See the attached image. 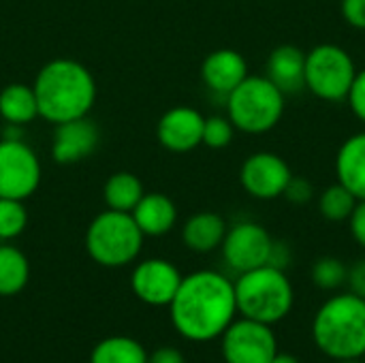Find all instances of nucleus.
Wrapping results in <instances>:
<instances>
[{"label": "nucleus", "instance_id": "f257e3e1", "mask_svg": "<svg viewBox=\"0 0 365 363\" xmlns=\"http://www.w3.org/2000/svg\"><path fill=\"white\" fill-rule=\"evenodd\" d=\"M169 312L182 338L190 342H212L235 321V287L218 272H195L182 278L169 304Z\"/></svg>", "mask_w": 365, "mask_h": 363}, {"label": "nucleus", "instance_id": "f03ea898", "mask_svg": "<svg viewBox=\"0 0 365 363\" xmlns=\"http://www.w3.org/2000/svg\"><path fill=\"white\" fill-rule=\"evenodd\" d=\"M38 118L62 124L90 113L96 101V81L92 73L77 60L56 58L47 62L34 83Z\"/></svg>", "mask_w": 365, "mask_h": 363}, {"label": "nucleus", "instance_id": "7ed1b4c3", "mask_svg": "<svg viewBox=\"0 0 365 363\" xmlns=\"http://www.w3.org/2000/svg\"><path fill=\"white\" fill-rule=\"evenodd\" d=\"M314 344L329 359H361L365 355V300L340 293L327 300L312 323Z\"/></svg>", "mask_w": 365, "mask_h": 363}, {"label": "nucleus", "instance_id": "20e7f679", "mask_svg": "<svg viewBox=\"0 0 365 363\" xmlns=\"http://www.w3.org/2000/svg\"><path fill=\"white\" fill-rule=\"evenodd\" d=\"M233 287L237 312L265 325H276L287 319L295 302L291 280L282 270L272 265L240 274Z\"/></svg>", "mask_w": 365, "mask_h": 363}, {"label": "nucleus", "instance_id": "39448f33", "mask_svg": "<svg viewBox=\"0 0 365 363\" xmlns=\"http://www.w3.org/2000/svg\"><path fill=\"white\" fill-rule=\"evenodd\" d=\"M143 237L128 212L105 210L88 225L86 250L103 267H124L139 257Z\"/></svg>", "mask_w": 365, "mask_h": 363}, {"label": "nucleus", "instance_id": "423d86ee", "mask_svg": "<svg viewBox=\"0 0 365 363\" xmlns=\"http://www.w3.org/2000/svg\"><path fill=\"white\" fill-rule=\"evenodd\" d=\"M229 120L244 133H265L278 124L284 111V94L267 79L248 75L227 94Z\"/></svg>", "mask_w": 365, "mask_h": 363}, {"label": "nucleus", "instance_id": "0eeeda50", "mask_svg": "<svg viewBox=\"0 0 365 363\" xmlns=\"http://www.w3.org/2000/svg\"><path fill=\"white\" fill-rule=\"evenodd\" d=\"M355 75L353 58L338 45H319L306 56V88L319 98H346Z\"/></svg>", "mask_w": 365, "mask_h": 363}, {"label": "nucleus", "instance_id": "6e6552de", "mask_svg": "<svg viewBox=\"0 0 365 363\" xmlns=\"http://www.w3.org/2000/svg\"><path fill=\"white\" fill-rule=\"evenodd\" d=\"M41 160L21 139H0V197L28 199L41 184Z\"/></svg>", "mask_w": 365, "mask_h": 363}, {"label": "nucleus", "instance_id": "1a4fd4ad", "mask_svg": "<svg viewBox=\"0 0 365 363\" xmlns=\"http://www.w3.org/2000/svg\"><path fill=\"white\" fill-rule=\"evenodd\" d=\"M225 363H269L278 353V340L272 325L235 319L220 336Z\"/></svg>", "mask_w": 365, "mask_h": 363}, {"label": "nucleus", "instance_id": "9d476101", "mask_svg": "<svg viewBox=\"0 0 365 363\" xmlns=\"http://www.w3.org/2000/svg\"><path fill=\"white\" fill-rule=\"evenodd\" d=\"M274 240L257 223H240L227 231L222 240V257L227 265L237 272H250L261 265H267Z\"/></svg>", "mask_w": 365, "mask_h": 363}, {"label": "nucleus", "instance_id": "9b49d317", "mask_svg": "<svg viewBox=\"0 0 365 363\" xmlns=\"http://www.w3.org/2000/svg\"><path fill=\"white\" fill-rule=\"evenodd\" d=\"M180 270L165 259H145L141 261L130 274V289L133 293L148 306H169L175 297L180 282Z\"/></svg>", "mask_w": 365, "mask_h": 363}, {"label": "nucleus", "instance_id": "f8f14e48", "mask_svg": "<svg viewBox=\"0 0 365 363\" xmlns=\"http://www.w3.org/2000/svg\"><path fill=\"white\" fill-rule=\"evenodd\" d=\"M291 178L289 165L272 152H257L248 156L240 173L242 186L257 199L280 197Z\"/></svg>", "mask_w": 365, "mask_h": 363}, {"label": "nucleus", "instance_id": "ddd939ff", "mask_svg": "<svg viewBox=\"0 0 365 363\" xmlns=\"http://www.w3.org/2000/svg\"><path fill=\"white\" fill-rule=\"evenodd\" d=\"M98 126L88 116L56 124L51 139V156L60 165H73L94 154L98 145Z\"/></svg>", "mask_w": 365, "mask_h": 363}, {"label": "nucleus", "instance_id": "4468645a", "mask_svg": "<svg viewBox=\"0 0 365 363\" xmlns=\"http://www.w3.org/2000/svg\"><path fill=\"white\" fill-rule=\"evenodd\" d=\"M205 118L186 105L171 107L163 113L156 126V135L163 148L171 152H190L203 141Z\"/></svg>", "mask_w": 365, "mask_h": 363}, {"label": "nucleus", "instance_id": "2eb2a0df", "mask_svg": "<svg viewBox=\"0 0 365 363\" xmlns=\"http://www.w3.org/2000/svg\"><path fill=\"white\" fill-rule=\"evenodd\" d=\"M201 77L210 90L227 96L248 77V64L235 49H216L203 60Z\"/></svg>", "mask_w": 365, "mask_h": 363}, {"label": "nucleus", "instance_id": "dca6fc26", "mask_svg": "<svg viewBox=\"0 0 365 363\" xmlns=\"http://www.w3.org/2000/svg\"><path fill=\"white\" fill-rule=\"evenodd\" d=\"M267 79L282 94H297L306 88V53L295 45H280L269 53Z\"/></svg>", "mask_w": 365, "mask_h": 363}, {"label": "nucleus", "instance_id": "f3484780", "mask_svg": "<svg viewBox=\"0 0 365 363\" xmlns=\"http://www.w3.org/2000/svg\"><path fill=\"white\" fill-rule=\"evenodd\" d=\"M130 216L135 218L143 235L160 237L173 229L178 220V208L163 193H145L141 201L135 205V210L130 212Z\"/></svg>", "mask_w": 365, "mask_h": 363}, {"label": "nucleus", "instance_id": "a211bd4d", "mask_svg": "<svg viewBox=\"0 0 365 363\" xmlns=\"http://www.w3.org/2000/svg\"><path fill=\"white\" fill-rule=\"evenodd\" d=\"M227 235V223L220 214L199 212L184 223L182 240L195 252H212L222 246Z\"/></svg>", "mask_w": 365, "mask_h": 363}, {"label": "nucleus", "instance_id": "6ab92c4d", "mask_svg": "<svg viewBox=\"0 0 365 363\" xmlns=\"http://www.w3.org/2000/svg\"><path fill=\"white\" fill-rule=\"evenodd\" d=\"M340 184H344L357 199H365V133L344 141L336 160Z\"/></svg>", "mask_w": 365, "mask_h": 363}, {"label": "nucleus", "instance_id": "aec40b11", "mask_svg": "<svg viewBox=\"0 0 365 363\" xmlns=\"http://www.w3.org/2000/svg\"><path fill=\"white\" fill-rule=\"evenodd\" d=\"M0 118L13 126H24L38 118L34 88L28 83H9L0 92Z\"/></svg>", "mask_w": 365, "mask_h": 363}, {"label": "nucleus", "instance_id": "412c9836", "mask_svg": "<svg viewBox=\"0 0 365 363\" xmlns=\"http://www.w3.org/2000/svg\"><path fill=\"white\" fill-rule=\"evenodd\" d=\"M28 280H30L28 257L11 244H0V297H13L21 293Z\"/></svg>", "mask_w": 365, "mask_h": 363}, {"label": "nucleus", "instance_id": "4be33fe9", "mask_svg": "<svg viewBox=\"0 0 365 363\" xmlns=\"http://www.w3.org/2000/svg\"><path fill=\"white\" fill-rule=\"evenodd\" d=\"M143 184L137 175L128 173V171H118L113 175H109V180L105 182L103 188V199L107 203V210H115V212H133L135 205L141 201L143 197Z\"/></svg>", "mask_w": 365, "mask_h": 363}, {"label": "nucleus", "instance_id": "5701e85b", "mask_svg": "<svg viewBox=\"0 0 365 363\" xmlns=\"http://www.w3.org/2000/svg\"><path fill=\"white\" fill-rule=\"evenodd\" d=\"M90 363H148V351L130 336H109L92 349Z\"/></svg>", "mask_w": 365, "mask_h": 363}, {"label": "nucleus", "instance_id": "b1692460", "mask_svg": "<svg viewBox=\"0 0 365 363\" xmlns=\"http://www.w3.org/2000/svg\"><path fill=\"white\" fill-rule=\"evenodd\" d=\"M355 205H357V197L344 184H334V186L325 188V193L321 195V201H319L321 214L331 223L346 220L353 214Z\"/></svg>", "mask_w": 365, "mask_h": 363}, {"label": "nucleus", "instance_id": "393cba45", "mask_svg": "<svg viewBox=\"0 0 365 363\" xmlns=\"http://www.w3.org/2000/svg\"><path fill=\"white\" fill-rule=\"evenodd\" d=\"M28 225V210L19 199L0 197V242L15 240Z\"/></svg>", "mask_w": 365, "mask_h": 363}, {"label": "nucleus", "instance_id": "a878e982", "mask_svg": "<svg viewBox=\"0 0 365 363\" xmlns=\"http://www.w3.org/2000/svg\"><path fill=\"white\" fill-rule=\"evenodd\" d=\"M312 282L323 291H338L349 282V267L336 257H323L312 265Z\"/></svg>", "mask_w": 365, "mask_h": 363}, {"label": "nucleus", "instance_id": "bb28decb", "mask_svg": "<svg viewBox=\"0 0 365 363\" xmlns=\"http://www.w3.org/2000/svg\"><path fill=\"white\" fill-rule=\"evenodd\" d=\"M233 124L229 118H222V116H212V118H205V124H203V141L207 148H214V150H220V148H227L231 141H233Z\"/></svg>", "mask_w": 365, "mask_h": 363}, {"label": "nucleus", "instance_id": "cd10ccee", "mask_svg": "<svg viewBox=\"0 0 365 363\" xmlns=\"http://www.w3.org/2000/svg\"><path fill=\"white\" fill-rule=\"evenodd\" d=\"M291 203H297V205H304L312 199L314 190H312V184L304 178H291L284 193H282Z\"/></svg>", "mask_w": 365, "mask_h": 363}, {"label": "nucleus", "instance_id": "c85d7f7f", "mask_svg": "<svg viewBox=\"0 0 365 363\" xmlns=\"http://www.w3.org/2000/svg\"><path fill=\"white\" fill-rule=\"evenodd\" d=\"M349 98H351L353 111L365 122V71L355 75V81H353V86H351Z\"/></svg>", "mask_w": 365, "mask_h": 363}, {"label": "nucleus", "instance_id": "c756f323", "mask_svg": "<svg viewBox=\"0 0 365 363\" xmlns=\"http://www.w3.org/2000/svg\"><path fill=\"white\" fill-rule=\"evenodd\" d=\"M342 15L351 26L365 30V0H342Z\"/></svg>", "mask_w": 365, "mask_h": 363}, {"label": "nucleus", "instance_id": "7c9ffc66", "mask_svg": "<svg viewBox=\"0 0 365 363\" xmlns=\"http://www.w3.org/2000/svg\"><path fill=\"white\" fill-rule=\"evenodd\" d=\"M351 218V233L353 237L359 242V246L365 248V199H359V203L355 205Z\"/></svg>", "mask_w": 365, "mask_h": 363}, {"label": "nucleus", "instance_id": "2f4dec72", "mask_svg": "<svg viewBox=\"0 0 365 363\" xmlns=\"http://www.w3.org/2000/svg\"><path fill=\"white\" fill-rule=\"evenodd\" d=\"M267 265L272 267H278V270H287L291 265V250L284 242H274L272 244V252H269V261Z\"/></svg>", "mask_w": 365, "mask_h": 363}, {"label": "nucleus", "instance_id": "473e14b6", "mask_svg": "<svg viewBox=\"0 0 365 363\" xmlns=\"http://www.w3.org/2000/svg\"><path fill=\"white\" fill-rule=\"evenodd\" d=\"M148 363H186L184 355L175 347H160L154 353H148Z\"/></svg>", "mask_w": 365, "mask_h": 363}, {"label": "nucleus", "instance_id": "72a5a7b5", "mask_svg": "<svg viewBox=\"0 0 365 363\" xmlns=\"http://www.w3.org/2000/svg\"><path fill=\"white\" fill-rule=\"evenodd\" d=\"M349 285H351V293L365 300V259L357 261L349 270Z\"/></svg>", "mask_w": 365, "mask_h": 363}, {"label": "nucleus", "instance_id": "f704fd0d", "mask_svg": "<svg viewBox=\"0 0 365 363\" xmlns=\"http://www.w3.org/2000/svg\"><path fill=\"white\" fill-rule=\"evenodd\" d=\"M269 363H302L295 355H291V353H282V351H278L276 355H274V359Z\"/></svg>", "mask_w": 365, "mask_h": 363}, {"label": "nucleus", "instance_id": "c9c22d12", "mask_svg": "<svg viewBox=\"0 0 365 363\" xmlns=\"http://www.w3.org/2000/svg\"><path fill=\"white\" fill-rule=\"evenodd\" d=\"M336 363H361V359H338Z\"/></svg>", "mask_w": 365, "mask_h": 363}]
</instances>
